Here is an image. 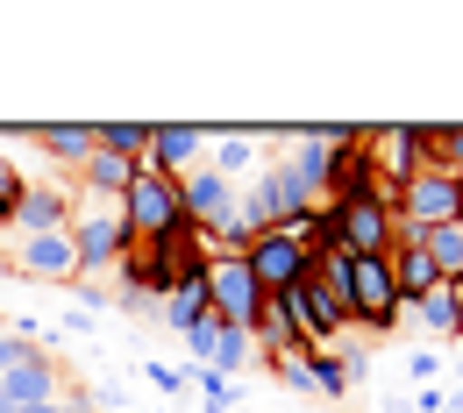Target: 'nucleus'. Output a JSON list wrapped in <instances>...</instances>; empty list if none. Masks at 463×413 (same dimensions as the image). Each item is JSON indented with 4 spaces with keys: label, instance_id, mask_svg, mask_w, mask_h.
<instances>
[{
    "label": "nucleus",
    "instance_id": "obj_20",
    "mask_svg": "<svg viewBox=\"0 0 463 413\" xmlns=\"http://www.w3.org/2000/svg\"><path fill=\"white\" fill-rule=\"evenodd\" d=\"M143 378L172 399V392H185V385H193V363H165V356H150V363H143Z\"/></svg>",
    "mask_w": 463,
    "mask_h": 413
},
{
    "label": "nucleus",
    "instance_id": "obj_28",
    "mask_svg": "<svg viewBox=\"0 0 463 413\" xmlns=\"http://www.w3.org/2000/svg\"><path fill=\"white\" fill-rule=\"evenodd\" d=\"M457 221H463V185H457Z\"/></svg>",
    "mask_w": 463,
    "mask_h": 413
},
{
    "label": "nucleus",
    "instance_id": "obj_7",
    "mask_svg": "<svg viewBox=\"0 0 463 413\" xmlns=\"http://www.w3.org/2000/svg\"><path fill=\"white\" fill-rule=\"evenodd\" d=\"M242 271L257 278V293L271 299V293H299V286H307V271H314V257H307L292 236L271 229V236H257L250 249H242Z\"/></svg>",
    "mask_w": 463,
    "mask_h": 413
},
{
    "label": "nucleus",
    "instance_id": "obj_25",
    "mask_svg": "<svg viewBox=\"0 0 463 413\" xmlns=\"http://www.w3.org/2000/svg\"><path fill=\"white\" fill-rule=\"evenodd\" d=\"M442 407H449V399H442V385H420V392H413V407H406V413H442Z\"/></svg>",
    "mask_w": 463,
    "mask_h": 413
},
{
    "label": "nucleus",
    "instance_id": "obj_26",
    "mask_svg": "<svg viewBox=\"0 0 463 413\" xmlns=\"http://www.w3.org/2000/svg\"><path fill=\"white\" fill-rule=\"evenodd\" d=\"M22 356H36V350H29V343H22V335H0V371H14V363H22Z\"/></svg>",
    "mask_w": 463,
    "mask_h": 413
},
{
    "label": "nucleus",
    "instance_id": "obj_15",
    "mask_svg": "<svg viewBox=\"0 0 463 413\" xmlns=\"http://www.w3.org/2000/svg\"><path fill=\"white\" fill-rule=\"evenodd\" d=\"M157 321H165L172 335H193V328L207 321V278H178L172 293L157 299Z\"/></svg>",
    "mask_w": 463,
    "mask_h": 413
},
{
    "label": "nucleus",
    "instance_id": "obj_22",
    "mask_svg": "<svg viewBox=\"0 0 463 413\" xmlns=\"http://www.w3.org/2000/svg\"><path fill=\"white\" fill-rule=\"evenodd\" d=\"M22 185H29V178H22V164H14V157H0V221L14 214V200H22Z\"/></svg>",
    "mask_w": 463,
    "mask_h": 413
},
{
    "label": "nucleus",
    "instance_id": "obj_21",
    "mask_svg": "<svg viewBox=\"0 0 463 413\" xmlns=\"http://www.w3.org/2000/svg\"><path fill=\"white\" fill-rule=\"evenodd\" d=\"M271 378H279L286 392H307V399H314V371H307V356H271Z\"/></svg>",
    "mask_w": 463,
    "mask_h": 413
},
{
    "label": "nucleus",
    "instance_id": "obj_11",
    "mask_svg": "<svg viewBox=\"0 0 463 413\" xmlns=\"http://www.w3.org/2000/svg\"><path fill=\"white\" fill-rule=\"evenodd\" d=\"M58 392H64V378L43 350L22 356L14 371H0V413H29V407H43V399H58Z\"/></svg>",
    "mask_w": 463,
    "mask_h": 413
},
{
    "label": "nucleus",
    "instance_id": "obj_3",
    "mask_svg": "<svg viewBox=\"0 0 463 413\" xmlns=\"http://www.w3.org/2000/svg\"><path fill=\"white\" fill-rule=\"evenodd\" d=\"M349 321H356L364 335H392V328L406 321L385 257H349Z\"/></svg>",
    "mask_w": 463,
    "mask_h": 413
},
{
    "label": "nucleus",
    "instance_id": "obj_6",
    "mask_svg": "<svg viewBox=\"0 0 463 413\" xmlns=\"http://www.w3.org/2000/svg\"><path fill=\"white\" fill-rule=\"evenodd\" d=\"M178 192H185V221L200 229V236H214V249H222V236L235 229V207H242V185H229L222 172H185L178 178Z\"/></svg>",
    "mask_w": 463,
    "mask_h": 413
},
{
    "label": "nucleus",
    "instance_id": "obj_19",
    "mask_svg": "<svg viewBox=\"0 0 463 413\" xmlns=\"http://www.w3.org/2000/svg\"><path fill=\"white\" fill-rule=\"evenodd\" d=\"M193 385H200V407H207V413H235V407H242V385L222 378V371H193Z\"/></svg>",
    "mask_w": 463,
    "mask_h": 413
},
{
    "label": "nucleus",
    "instance_id": "obj_10",
    "mask_svg": "<svg viewBox=\"0 0 463 413\" xmlns=\"http://www.w3.org/2000/svg\"><path fill=\"white\" fill-rule=\"evenodd\" d=\"M200 157H207V128L200 121H150V157H143V172H200Z\"/></svg>",
    "mask_w": 463,
    "mask_h": 413
},
{
    "label": "nucleus",
    "instance_id": "obj_31",
    "mask_svg": "<svg viewBox=\"0 0 463 413\" xmlns=\"http://www.w3.org/2000/svg\"><path fill=\"white\" fill-rule=\"evenodd\" d=\"M457 293H463V286H457Z\"/></svg>",
    "mask_w": 463,
    "mask_h": 413
},
{
    "label": "nucleus",
    "instance_id": "obj_17",
    "mask_svg": "<svg viewBox=\"0 0 463 413\" xmlns=\"http://www.w3.org/2000/svg\"><path fill=\"white\" fill-rule=\"evenodd\" d=\"M93 143L115 150V157H128V164H143V157H150V121H100Z\"/></svg>",
    "mask_w": 463,
    "mask_h": 413
},
{
    "label": "nucleus",
    "instance_id": "obj_8",
    "mask_svg": "<svg viewBox=\"0 0 463 413\" xmlns=\"http://www.w3.org/2000/svg\"><path fill=\"white\" fill-rule=\"evenodd\" d=\"M335 207V242L349 257H392V207L378 192H356V200H328Z\"/></svg>",
    "mask_w": 463,
    "mask_h": 413
},
{
    "label": "nucleus",
    "instance_id": "obj_16",
    "mask_svg": "<svg viewBox=\"0 0 463 413\" xmlns=\"http://www.w3.org/2000/svg\"><path fill=\"white\" fill-rule=\"evenodd\" d=\"M420 249H428V264L442 271V286H463V221H435V229L420 236Z\"/></svg>",
    "mask_w": 463,
    "mask_h": 413
},
{
    "label": "nucleus",
    "instance_id": "obj_30",
    "mask_svg": "<svg viewBox=\"0 0 463 413\" xmlns=\"http://www.w3.org/2000/svg\"><path fill=\"white\" fill-rule=\"evenodd\" d=\"M157 413H172V407H157Z\"/></svg>",
    "mask_w": 463,
    "mask_h": 413
},
{
    "label": "nucleus",
    "instance_id": "obj_27",
    "mask_svg": "<svg viewBox=\"0 0 463 413\" xmlns=\"http://www.w3.org/2000/svg\"><path fill=\"white\" fill-rule=\"evenodd\" d=\"M457 392H463V356H457Z\"/></svg>",
    "mask_w": 463,
    "mask_h": 413
},
{
    "label": "nucleus",
    "instance_id": "obj_9",
    "mask_svg": "<svg viewBox=\"0 0 463 413\" xmlns=\"http://www.w3.org/2000/svg\"><path fill=\"white\" fill-rule=\"evenodd\" d=\"M207 306H214L229 328H250V321H257L264 293H257V278L242 271V257H214V264H207Z\"/></svg>",
    "mask_w": 463,
    "mask_h": 413
},
{
    "label": "nucleus",
    "instance_id": "obj_5",
    "mask_svg": "<svg viewBox=\"0 0 463 413\" xmlns=\"http://www.w3.org/2000/svg\"><path fill=\"white\" fill-rule=\"evenodd\" d=\"M71 207H79V185L71 178H29L22 200H14V214L0 229L7 236H58V229H71Z\"/></svg>",
    "mask_w": 463,
    "mask_h": 413
},
{
    "label": "nucleus",
    "instance_id": "obj_1",
    "mask_svg": "<svg viewBox=\"0 0 463 413\" xmlns=\"http://www.w3.org/2000/svg\"><path fill=\"white\" fill-rule=\"evenodd\" d=\"M121 221H128V236H136V242H165V236H178V229H193V221H185V192H178V178L172 172H143V164H136L128 192H121Z\"/></svg>",
    "mask_w": 463,
    "mask_h": 413
},
{
    "label": "nucleus",
    "instance_id": "obj_29",
    "mask_svg": "<svg viewBox=\"0 0 463 413\" xmlns=\"http://www.w3.org/2000/svg\"><path fill=\"white\" fill-rule=\"evenodd\" d=\"M378 413H400V407H378Z\"/></svg>",
    "mask_w": 463,
    "mask_h": 413
},
{
    "label": "nucleus",
    "instance_id": "obj_14",
    "mask_svg": "<svg viewBox=\"0 0 463 413\" xmlns=\"http://www.w3.org/2000/svg\"><path fill=\"white\" fill-rule=\"evenodd\" d=\"M406 314H413V321H420L435 343H449V350L463 343V293H457V286H435L428 299H413Z\"/></svg>",
    "mask_w": 463,
    "mask_h": 413
},
{
    "label": "nucleus",
    "instance_id": "obj_18",
    "mask_svg": "<svg viewBox=\"0 0 463 413\" xmlns=\"http://www.w3.org/2000/svg\"><path fill=\"white\" fill-rule=\"evenodd\" d=\"M307 371H314V399H335V407H343L349 392H356V378L343 371L335 350H307Z\"/></svg>",
    "mask_w": 463,
    "mask_h": 413
},
{
    "label": "nucleus",
    "instance_id": "obj_4",
    "mask_svg": "<svg viewBox=\"0 0 463 413\" xmlns=\"http://www.w3.org/2000/svg\"><path fill=\"white\" fill-rule=\"evenodd\" d=\"M7 236V229H0ZM0 257L14 264V278H29V286H79V249L71 236H7L0 242Z\"/></svg>",
    "mask_w": 463,
    "mask_h": 413
},
{
    "label": "nucleus",
    "instance_id": "obj_13",
    "mask_svg": "<svg viewBox=\"0 0 463 413\" xmlns=\"http://www.w3.org/2000/svg\"><path fill=\"white\" fill-rule=\"evenodd\" d=\"M29 143L58 164V178H79V164L93 157V128L86 121H43V128H29Z\"/></svg>",
    "mask_w": 463,
    "mask_h": 413
},
{
    "label": "nucleus",
    "instance_id": "obj_23",
    "mask_svg": "<svg viewBox=\"0 0 463 413\" xmlns=\"http://www.w3.org/2000/svg\"><path fill=\"white\" fill-rule=\"evenodd\" d=\"M442 172L463 185V121H449V128H442Z\"/></svg>",
    "mask_w": 463,
    "mask_h": 413
},
{
    "label": "nucleus",
    "instance_id": "obj_2",
    "mask_svg": "<svg viewBox=\"0 0 463 413\" xmlns=\"http://www.w3.org/2000/svg\"><path fill=\"white\" fill-rule=\"evenodd\" d=\"M71 249H79V278H100V271H121V257L136 249V236H128V221H121V207H108V200H79L71 207Z\"/></svg>",
    "mask_w": 463,
    "mask_h": 413
},
{
    "label": "nucleus",
    "instance_id": "obj_12",
    "mask_svg": "<svg viewBox=\"0 0 463 413\" xmlns=\"http://www.w3.org/2000/svg\"><path fill=\"white\" fill-rule=\"evenodd\" d=\"M400 221H413V229H435V221H457V178L449 172H420L406 178L400 207H392Z\"/></svg>",
    "mask_w": 463,
    "mask_h": 413
},
{
    "label": "nucleus",
    "instance_id": "obj_24",
    "mask_svg": "<svg viewBox=\"0 0 463 413\" xmlns=\"http://www.w3.org/2000/svg\"><path fill=\"white\" fill-rule=\"evenodd\" d=\"M435 371H442V356H435V350H413V356H406V378H413V385H435Z\"/></svg>",
    "mask_w": 463,
    "mask_h": 413
}]
</instances>
